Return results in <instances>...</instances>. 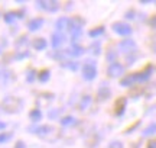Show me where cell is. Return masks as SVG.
Listing matches in <instances>:
<instances>
[{"mask_svg": "<svg viewBox=\"0 0 156 148\" xmlns=\"http://www.w3.org/2000/svg\"><path fill=\"white\" fill-rule=\"evenodd\" d=\"M23 106V102L20 99H17V97H13V96H7L5 97L2 103H0V108L3 109L5 112L7 113H17V112H20V109Z\"/></svg>", "mask_w": 156, "mask_h": 148, "instance_id": "cell-1", "label": "cell"}, {"mask_svg": "<svg viewBox=\"0 0 156 148\" xmlns=\"http://www.w3.org/2000/svg\"><path fill=\"white\" fill-rule=\"evenodd\" d=\"M112 29L117 35H122V36H127L132 34V26L126 22H114L112 25Z\"/></svg>", "mask_w": 156, "mask_h": 148, "instance_id": "cell-2", "label": "cell"}, {"mask_svg": "<svg viewBox=\"0 0 156 148\" xmlns=\"http://www.w3.org/2000/svg\"><path fill=\"white\" fill-rule=\"evenodd\" d=\"M83 76L85 80H94L95 76H97V67H95V63L94 61H87L85 65L83 68Z\"/></svg>", "mask_w": 156, "mask_h": 148, "instance_id": "cell-3", "label": "cell"}, {"mask_svg": "<svg viewBox=\"0 0 156 148\" xmlns=\"http://www.w3.org/2000/svg\"><path fill=\"white\" fill-rule=\"evenodd\" d=\"M123 73H124V67L119 63H112L108 65V68H107V74H108L110 77H113V79L122 77Z\"/></svg>", "mask_w": 156, "mask_h": 148, "instance_id": "cell-4", "label": "cell"}, {"mask_svg": "<svg viewBox=\"0 0 156 148\" xmlns=\"http://www.w3.org/2000/svg\"><path fill=\"white\" fill-rule=\"evenodd\" d=\"M117 48L123 52V54H130L136 50V42L133 39H124V41H120Z\"/></svg>", "mask_w": 156, "mask_h": 148, "instance_id": "cell-5", "label": "cell"}, {"mask_svg": "<svg viewBox=\"0 0 156 148\" xmlns=\"http://www.w3.org/2000/svg\"><path fill=\"white\" fill-rule=\"evenodd\" d=\"M73 26V20L69 19V17H59L55 23V28L58 29V32H62V31H65V29H71Z\"/></svg>", "mask_w": 156, "mask_h": 148, "instance_id": "cell-6", "label": "cell"}, {"mask_svg": "<svg viewBox=\"0 0 156 148\" xmlns=\"http://www.w3.org/2000/svg\"><path fill=\"white\" fill-rule=\"evenodd\" d=\"M42 25H44V19L42 17H35V19H30L28 23V28L35 32V31H39V29L42 28Z\"/></svg>", "mask_w": 156, "mask_h": 148, "instance_id": "cell-7", "label": "cell"}, {"mask_svg": "<svg viewBox=\"0 0 156 148\" xmlns=\"http://www.w3.org/2000/svg\"><path fill=\"white\" fill-rule=\"evenodd\" d=\"M151 73H152V67H147V70L142 71V73H136V74H133L134 81H146V80L151 77Z\"/></svg>", "mask_w": 156, "mask_h": 148, "instance_id": "cell-8", "label": "cell"}, {"mask_svg": "<svg viewBox=\"0 0 156 148\" xmlns=\"http://www.w3.org/2000/svg\"><path fill=\"white\" fill-rule=\"evenodd\" d=\"M34 132H36L39 137H45L48 134H54V128L48 125H44V126H39V128H35Z\"/></svg>", "mask_w": 156, "mask_h": 148, "instance_id": "cell-9", "label": "cell"}, {"mask_svg": "<svg viewBox=\"0 0 156 148\" xmlns=\"http://www.w3.org/2000/svg\"><path fill=\"white\" fill-rule=\"evenodd\" d=\"M64 41H65V36H64L61 32H55V34H52V46H54V48H58Z\"/></svg>", "mask_w": 156, "mask_h": 148, "instance_id": "cell-10", "label": "cell"}, {"mask_svg": "<svg viewBox=\"0 0 156 148\" xmlns=\"http://www.w3.org/2000/svg\"><path fill=\"white\" fill-rule=\"evenodd\" d=\"M32 46H34V50L36 51H42L46 48V41L44 38H36V39L32 41Z\"/></svg>", "mask_w": 156, "mask_h": 148, "instance_id": "cell-11", "label": "cell"}, {"mask_svg": "<svg viewBox=\"0 0 156 148\" xmlns=\"http://www.w3.org/2000/svg\"><path fill=\"white\" fill-rule=\"evenodd\" d=\"M20 16H22V13H19V12H9L5 15V20L6 23H13L16 19H20Z\"/></svg>", "mask_w": 156, "mask_h": 148, "instance_id": "cell-12", "label": "cell"}, {"mask_svg": "<svg viewBox=\"0 0 156 148\" xmlns=\"http://www.w3.org/2000/svg\"><path fill=\"white\" fill-rule=\"evenodd\" d=\"M68 52L71 54V55H74V57H80V55H83L84 54V48L83 46L77 45V44H73V46L68 50Z\"/></svg>", "mask_w": 156, "mask_h": 148, "instance_id": "cell-13", "label": "cell"}, {"mask_svg": "<svg viewBox=\"0 0 156 148\" xmlns=\"http://www.w3.org/2000/svg\"><path fill=\"white\" fill-rule=\"evenodd\" d=\"M124 106H126V99L124 97H120L116 103V110H117V115H122L124 112Z\"/></svg>", "mask_w": 156, "mask_h": 148, "instance_id": "cell-14", "label": "cell"}, {"mask_svg": "<svg viewBox=\"0 0 156 148\" xmlns=\"http://www.w3.org/2000/svg\"><path fill=\"white\" fill-rule=\"evenodd\" d=\"M29 118L34 120V122H39V120L42 119V112H41L39 109H34V110H30Z\"/></svg>", "mask_w": 156, "mask_h": 148, "instance_id": "cell-15", "label": "cell"}, {"mask_svg": "<svg viewBox=\"0 0 156 148\" xmlns=\"http://www.w3.org/2000/svg\"><path fill=\"white\" fill-rule=\"evenodd\" d=\"M90 105H91V96H84L81 99V103H80V109L81 110H87Z\"/></svg>", "mask_w": 156, "mask_h": 148, "instance_id": "cell-16", "label": "cell"}, {"mask_svg": "<svg viewBox=\"0 0 156 148\" xmlns=\"http://www.w3.org/2000/svg\"><path fill=\"white\" fill-rule=\"evenodd\" d=\"M75 122H77V119H75L74 116H65V118L61 119V125L62 126H71V125H74Z\"/></svg>", "mask_w": 156, "mask_h": 148, "instance_id": "cell-17", "label": "cell"}, {"mask_svg": "<svg viewBox=\"0 0 156 148\" xmlns=\"http://www.w3.org/2000/svg\"><path fill=\"white\" fill-rule=\"evenodd\" d=\"M71 32H73V35H71V38H73V41H77L78 38H80V35H81V26H71Z\"/></svg>", "mask_w": 156, "mask_h": 148, "instance_id": "cell-18", "label": "cell"}, {"mask_svg": "<svg viewBox=\"0 0 156 148\" xmlns=\"http://www.w3.org/2000/svg\"><path fill=\"white\" fill-rule=\"evenodd\" d=\"M49 70H42L41 73H39V81L41 83H46L48 80H49Z\"/></svg>", "mask_w": 156, "mask_h": 148, "instance_id": "cell-19", "label": "cell"}, {"mask_svg": "<svg viewBox=\"0 0 156 148\" xmlns=\"http://www.w3.org/2000/svg\"><path fill=\"white\" fill-rule=\"evenodd\" d=\"M155 132H156V124H152V125H149L145 131H143V135H145V137H149V135L155 134Z\"/></svg>", "mask_w": 156, "mask_h": 148, "instance_id": "cell-20", "label": "cell"}, {"mask_svg": "<svg viewBox=\"0 0 156 148\" xmlns=\"http://www.w3.org/2000/svg\"><path fill=\"white\" fill-rule=\"evenodd\" d=\"M103 32H104V28H103V26H100V28H95V29H93V31H90L88 35L91 36V38H95V36L101 35Z\"/></svg>", "mask_w": 156, "mask_h": 148, "instance_id": "cell-21", "label": "cell"}, {"mask_svg": "<svg viewBox=\"0 0 156 148\" xmlns=\"http://www.w3.org/2000/svg\"><path fill=\"white\" fill-rule=\"evenodd\" d=\"M134 83V77H133V74H130V76H127L126 79H123L122 81H120V84L122 86H130V84H133Z\"/></svg>", "mask_w": 156, "mask_h": 148, "instance_id": "cell-22", "label": "cell"}, {"mask_svg": "<svg viewBox=\"0 0 156 148\" xmlns=\"http://www.w3.org/2000/svg\"><path fill=\"white\" fill-rule=\"evenodd\" d=\"M108 94H110V90H108V89H106V87H103V89H100V90H98V97H100L101 100L107 99V97H108Z\"/></svg>", "mask_w": 156, "mask_h": 148, "instance_id": "cell-23", "label": "cell"}, {"mask_svg": "<svg viewBox=\"0 0 156 148\" xmlns=\"http://www.w3.org/2000/svg\"><path fill=\"white\" fill-rule=\"evenodd\" d=\"M100 50H101V46L98 42H94L93 45H90V51L93 52V54H100Z\"/></svg>", "mask_w": 156, "mask_h": 148, "instance_id": "cell-24", "label": "cell"}, {"mask_svg": "<svg viewBox=\"0 0 156 148\" xmlns=\"http://www.w3.org/2000/svg\"><path fill=\"white\" fill-rule=\"evenodd\" d=\"M12 134H0V142H7L12 139Z\"/></svg>", "mask_w": 156, "mask_h": 148, "instance_id": "cell-25", "label": "cell"}, {"mask_svg": "<svg viewBox=\"0 0 156 148\" xmlns=\"http://www.w3.org/2000/svg\"><path fill=\"white\" fill-rule=\"evenodd\" d=\"M62 67H67V68H71V70H77L78 64H75V63H65V64H62Z\"/></svg>", "mask_w": 156, "mask_h": 148, "instance_id": "cell-26", "label": "cell"}, {"mask_svg": "<svg viewBox=\"0 0 156 148\" xmlns=\"http://www.w3.org/2000/svg\"><path fill=\"white\" fill-rule=\"evenodd\" d=\"M108 148H123V144L120 142V141H113V142L108 145Z\"/></svg>", "mask_w": 156, "mask_h": 148, "instance_id": "cell-27", "label": "cell"}, {"mask_svg": "<svg viewBox=\"0 0 156 148\" xmlns=\"http://www.w3.org/2000/svg\"><path fill=\"white\" fill-rule=\"evenodd\" d=\"M149 25H151L153 29H156V16H152L151 20H149Z\"/></svg>", "mask_w": 156, "mask_h": 148, "instance_id": "cell-28", "label": "cell"}, {"mask_svg": "<svg viewBox=\"0 0 156 148\" xmlns=\"http://www.w3.org/2000/svg\"><path fill=\"white\" fill-rule=\"evenodd\" d=\"M34 76H35V71H29V73H28V77H26V80L32 83V81H34V79H35Z\"/></svg>", "mask_w": 156, "mask_h": 148, "instance_id": "cell-29", "label": "cell"}, {"mask_svg": "<svg viewBox=\"0 0 156 148\" xmlns=\"http://www.w3.org/2000/svg\"><path fill=\"white\" fill-rule=\"evenodd\" d=\"M15 148H26V145H25V142H23V141H19V142H16Z\"/></svg>", "mask_w": 156, "mask_h": 148, "instance_id": "cell-30", "label": "cell"}, {"mask_svg": "<svg viewBox=\"0 0 156 148\" xmlns=\"http://www.w3.org/2000/svg\"><path fill=\"white\" fill-rule=\"evenodd\" d=\"M147 148H156V139H152L151 142L147 144Z\"/></svg>", "mask_w": 156, "mask_h": 148, "instance_id": "cell-31", "label": "cell"}, {"mask_svg": "<svg viewBox=\"0 0 156 148\" xmlns=\"http://www.w3.org/2000/svg\"><path fill=\"white\" fill-rule=\"evenodd\" d=\"M113 51H110V54H107V60H108V61H112V60H114V58H116V54H112Z\"/></svg>", "mask_w": 156, "mask_h": 148, "instance_id": "cell-32", "label": "cell"}, {"mask_svg": "<svg viewBox=\"0 0 156 148\" xmlns=\"http://www.w3.org/2000/svg\"><path fill=\"white\" fill-rule=\"evenodd\" d=\"M56 115H58V110H55V112H49V119H54V118H56Z\"/></svg>", "mask_w": 156, "mask_h": 148, "instance_id": "cell-33", "label": "cell"}, {"mask_svg": "<svg viewBox=\"0 0 156 148\" xmlns=\"http://www.w3.org/2000/svg\"><path fill=\"white\" fill-rule=\"evenodd\" d=\"M152 51H153V52L156 54V41L153 42V44H152Z\"/></svg>", "mask_w": 156, "mask_h": 148, "instance_id": "cell-34", "label": "cell"}, {"mask_svg": "<svg viewBox=\"0 0 156 148\" xmlns=\"http://www.w3.org/2000/svg\"><path fill=\"white\" fill-rule=\"evenodd\" d=\"M6 128V124L5 122H0V131H2V129H5Z\"/></svg>", "mask_w": 156, "mask_h": 148, "instance_id": "cell-35", "label": "cell"}]
</instances>
